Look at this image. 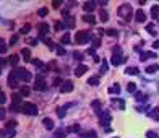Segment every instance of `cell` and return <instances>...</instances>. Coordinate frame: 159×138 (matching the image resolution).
<instances>
[{"instance_id":"cell-8","label":"cell","mask_w":159,"mask_h":138,"mask_svg":"<svg viewBox=\"0 0 159 138\" xmlns=\"http://www.w3.org/2000/svg\"><path fill=\"white\" fill-rule=\"evenodd\" d=\"M47 86H46V81L42 80V76H37L34 81V89H37V91H44Z\"/></svg>"},{"instance_id":"cell-12","label":"cell","mask_w":159,"mask_h":138,"mask_svg":"<svg viewBox=\"0 0 159 138\" xmlns=\"http://www.w3.org/2000/svg\"><path fill=\"white\" fill-rule=\"evenodd\" d=\"M148 59H156V54L153 52V50H145V52H141V60L146 62Z\"/></svg>"},{"instance_id":"cell-56","label":"cell","mask_w":159,"mask_h":138,"mask_svg":"<svg viewBox=\"0 0 159 138\" xmlns=\"http://www.w3.org/2000/svg\"><path fill=\"white\" fill-rule=\"evenodd\" d=\"M102 71H107V64L106 62H102Z\"/></svg>"},{"instance_id":"cell-19","label":"cell","mask_w":159,"mask_h":138,"mask_svg":"<svg viewBox=\"0 0 159 138\" xmlns=\"http://www.w3.org/2000/svg\"><path fill=\"white\" fill-rule=\"evenodd\" d=\"M151 18L153 20H159V7L158 5L151 7Z\"/></svg>"},{"instance_id":"cell-2","label":"cell","mask_w":159,"mask_h":138,"mask_svg":"<svg viewBox=\"0 0 159 138\" xmlns=\"http://www.w3.org/2000/svg\"><path fill=\"white\" fill-rule=\"evenodd\" d=\"M89 39H93V36L88 31H78L75 34V42L76 44H85V42H88Z\"/></svg>"},{"instance_id":"cell-34","label":"cell","mask_w":159,"mask_h":138,"mask_svg":"<svg viewBox=\"0 0 159 138\" xmlns=\"http://www.w3.org/2000/svg\"><path fill=\"white\" fill-rule=\"evenodd\" d=\"M42 39H44V44H46V46L49 47V49H54V42L50 41L49 38H42Z\"/></svg>"},{"instance_id":"cell-40","label":"cell","mask_w":159,"mask_h":138,"mask_svg":"<svg viewBox=\"0 0 159 138\" xmlns=\"http://www.w3.org/2000/svg\"><path fill=\"white\" fill-rule=\"evenodd\" d=\"M146 138H159V137H158L156 132H148V133H146Z\"/></svg>"},{"instance_id":"cell-27","label":"cell","mask_w":159,"mask_h":138,"mask_svg":"<svg viewBox=\"0 0 159 138\" xmlns=\"http://www.w3.org/2000/svg\"><path fill=\"white\" fill-rule=\"evenodd\" d=\"M127 91L128 93H136V83H128L127 85Z\"/></svg>"},{"instance_id":"cell-29","label":"cell","mask_w":159,"mask_h":138,"mask_svg":"<svg viewBox=\"0 0 159 138\" xmlns=\"http://www.w3.org/2000/svg\"><path fill=\"white\" fill-rule=\"evenodd\" d=\"M18 62H20V57H18V55H11V57H10V64L13 65V67H16Z\"/></svg>"},{"instance_id":"cell-30","label":"cell","mask_w":159,"mask_h":138,"mask_svg":"<svg viewBox=\"0 0 159 138\" xmlns=\"http://www.w3.org/2000/svg\"><path fill=\"white\" fill-rule=\"evenodd\" d=\"M16 127V120H7V130H13Z\"/></svg>"},{"instance_id":"cell-31","label":"cell","mask_w":159,"mask_h":138,"mask_svg":"<svg viewBox=\"0 0 159 138\" xmlns=\"http://www.w3.org/2000/svg\"><path fill=\"white\" fill-rule=\"evenodd\" d=\"M93 109H96V114H99L101 110H99V107H101V101H93Z\"/></svg>"},{"instance_id":"cell-46","label":"cell","mask_w":159,"mask_h":138,"mask_svg":"<svg viewBox=\"0 0 159 138\" xmlns=\"http://www.w3.org/2000/svg\"><path fill=\"white\" fill-rule=\"evenodd\" d=\"M4 135H7L8 138H13L15 137V130H7V133H4Z\"/></svg>"},{"instance_id":"cell-4","label":"cell","mask_w":159,"mask_h":138,"mask_svg":"<svg viewBox=\"0 0 159 138\" xmlns=\"http://www.w3.org/2000/svg\"><path fill=\"white\" fill-rule=\"evenodd\" d=\"M15 73H16V76H18V80H21V81H31V73H29L28 70H26V68H15Z\"/></svg>"},{"instance_id":"cell-3","label":"cell","mask_w":159,"mask_h":138,"mask_svg":"<svg viewBox=\"0 0 159 138\" xmlns=\"http://www.w3.org/2000/svg\"><path fill=\"white\" fill-rule=\"evenodd\" d=\"M21 112L26 114V115H36L39 110H37V106H36V104H33V103H23Z\"/></svg>"},{"instance_id":"cell-50","label":"cell","mask_w":159,"mask_h":138,"mask_svg":"<svg viewBox=\"0 0 159 138\" xmlns=\"http://www.w3.org/2000/svg\"><path fill=\"white\" fill-rule=\"evenodd\" d=\"M0 52H2V54H5V52H7V46H5V42H4V41H2V47H0Z\"/></svg>"},{"instance_id":"cell-15","label":"cell","mask_w":159,"mask_h":138,"mask_svg":"<svg viewBox=\"0 0 159 138\" xmlns=\"http://www.w3.org/2000/svg\"><path fill=\"white\" fill-rule=\"evenodd\" d=\"M158 70H159V65L158 64H153V65H149V67H146V73H148V75H154Z\"/></svg>"},{"instance_id":"cell-21","label":"cell","mask_w":159,"mask_h":138,"mask_svg":"<svg viewBox=\"0 0 159 138\" xmlns=\"http://www.w3.org/2000/svg\"><path fill=\"white\" fill-rule=\"evenodd\" d=\"M99 18H101V21H109V13L106 10H101L99 11Z\"/></svg>"},{"instance_id":"cell-1","label":"cell","mask_w":159,"mask_h":138,"mask_svg":"<svg viewBox=\"0 0 159 138\" xmlns=\"http://www.w3.org/2000/svg\"><path fill=\"white\" fill-rule=\"evenodd\" d=\"M117 13H119V16L125 18V23L130 20V13H131V7L130 4H122L120 7H119V10H117Z\"/></svg>"},{"instance_id":"cell-35","label":"cell","mask_w":159,"mask_h":138,"mask_svg":"<svg viewBox=\"0 0 159 138\" xmlns=\"http://www.w3.org/2000/svg\"><path fill=\"white\" fill-rule=\"evenodd\" d=\"M135 99H136V101H145V94L140 93V91H136V93H135Z\"/></svg>"},{"instance_id":"cell-39","label":"cell","mask_w":159,"mask_h":138,"mask_svg":"<svg viewBox=\"0 0 159 138\" xmlns=\"http://www.w3.org/2000/svg\"><path fill=\"white\" fill-rule=\"evenodd\" d=\"M18 38H20L18 34H13V36H11V39H10V46H15V44L18 42Z\"/></svg>"},{"instance_id":"cell-42","label":"cell","mask_w":159,"mask_h":138,"mask_svg":"<svg viewBox=\"0 0 159 138\" xmlns=\"http://www.w3.org/2000/svg\"><path fill=\"white\" fill-rule=\"evenodd\" d=\"M65 28V25H64V23H60V21H59V23H55V31H60V29H64Z\"/></svg>"},{"instance_id":"cell-28","label":"cell","mask_w":159,"mask_h":138,"mask_svg":"<svg viewBox=\"0 0 159 138\" xmlns=\"http://www.w3.org/2000/svg\"><path fill=\"white\" fill-rule=\"evenodd\" d=\"M106 34H107V36H110V38H117L119 31H117V29H112V28H110V29H107V31H106Z\"/></svg>"},{"instance_id":"cell-52","label":"cell","mask_w":159,"mask_h":138,"mask_svg":"<svg viewBox=\"0 0 159 138\" xmlns=\"http://www.w3.org/2000/svg\"><path fill=\"white\" fill-rule=\"evenodd\" d=\"M114 54H120V55H122V49H120L119 46H117V47H114Z\"/></svg>"},{"instance_id":"cell-38","label":"cell","mask_w":159,"mask_h":138,"mask_svg":"<svg viewBox=\"0 0 159 138\" xmlns=\"http://www.w3.org/2000/svg\"><path fill=\"white\" fill-rule=\"evenodd\" d=\"M70 41H71L70 34H68V33H67V34H64V38H62V44H70Z\"/></svg>"},{"instance_id":"cell-37","label":"cell","mask_w":159,"mask_h":138,"mask_svg":"<svg viewBox=\"0 0 159 138\" xmlns=\"http://www.w3.org/2000/svg\"><path fill=\"white\" fill-rule=\"evenodd\" d=\"M57 115L60 117H65V107H57Z\"/></svg>"},{"instance_id":"cell-23","label":"cell","mask_w":159,"mask_h":138,"mask_svg":"<svg viewBox=\"0 0 159 138\" xmlns=\"http://www.w3.org/2000/svg\"><path fill=\"white\" fill-rule=\"evenodd\" d=\"M109 93H110V94H119V93H120V86L115 83L114 86H110V88H109Z\"/></svg>"},{"instance_id":"cell-51","label":"cell","mask_w":159,"mask_h":138,"mask_svg":"<svg viewBox=\"0 0 159 138\" xmlns=\"http://www.w3.org/2000/svg\"><path fill=\"white\" fill-rule=\"evenodd\" d=\"M117 103H119V107H120V109H125V103L122 99H117Z\"/></svg>"},{"instance_id":"cell-54","label":"cell","mask_w":159,"mask_h":138,"mask_svg":"<svg viewBox=\"0 0 159 138\" xmlns=\"http://www.w3.org/2000/svg\"><path fill=\"white\" fill-rule=\"evenodd\" d=\"M28 42L33 44V46H36V44H37V41H36V39H28Z\"/></svg>"},{"instance_id":"cell-48","label":"cell","mask_w":159,"mask_h":138,"mask_svg":"<svg viewBox=\"0 0 159 138\" xmlns=\"http://www.w3.org/2000/svg\"><path fill=\"white\" fill-rule=\"evenodd\" d=\"M57 54L59 55H65V49L64 47H57Z\"/></svg>"},{"instance_id":"cell-47","label":"cell","mask_w":159,"mask_h":138,"mask_svg":"<svg viewBox=\"0 0 159 138\" xmlns=\"http://www.w3.org/2000/svg\"><path fill=\"white\" fill-rule=\"evenodd\" d=\"M29 29H31V26L29 25H26V26H23V29H21V34H26V33L29 31Z\"/></svg>"},{"instance_id":"cell-32","label":"cell","mask_w":159,"mask_h":138,"mask_svg":"<svg viewBox=\"0 0 159 138\" xmlns=\"http://www.w3.org/2000/svg\"><path fill=\"white\" fill-rule=\"evenodd\" d=\"M83 138H98V135H96V132H94V130H89L88 133L83 135Z\"/></svg>"},{"instance_id":"cell-44","label":"cell","mask_w":159,"mask_h":138,"mask_svg":"<svg viewBox=\"0 0 159 138\" xmlns=\"http://www.w3.org/2000/svg\"><path fill=\"white\" fill-rule=\"evenodd\" d=\"M64 83H65V81H62L60 78H55V80H54V85H55V86H62Z\"/></svg>"},{"instance_id":"cell-58","label":"cell","mask_w":159,"mask_h":138,"mask_svg":"<svg viewBox=\"0 0 159 138\" xmlns=\"http://www.w3.org/2000/svg\"><path fill=\"white\" fill-rule=\"evenodd\" d=\"M115 138H117V137H115Z\"/></svg>"},{"instance_id":"cell-17","label":"cell","mask_w":159,"mask_h":138,"mask_svg":"<svg viewBox=\"0 0 159 138\" xmlns=\"http://www.w3.org/2000/svg\"><path fill=\"white\" fill-rule=\"evenodd\" d=\"M80 124H73V125H68L67 127V132L68 133H76V132H80Z\"/></svg>"},{"instance_id":"cell-18","label":"cell","mask_w":159,"mask_h":138,"mask_svg":"<svg viewBox=\"0 0 159 138\" xmlns=\"http://www.w3.org/2000/svg\"><path fill=\"white\" fill-rule=\"evenodd\" d=\"M83 21H85V23H89V25H94V23H96V18L94 16H93V15H83Z\"/></svg>"},{"instance_id":"cell-33","label":"cell","mask_w":159,"mask_h":138,"mask_svg":"<svg viewBox=\"0 0 159 138\" xmlns=\"http://www.w3.org/2000/svg\"><path fill=\"white\" fill-rule=\"evenodd\" d=\"M65 26H68V28H71V26H75V18H67L64 23Z\"/></svg>"},{"instance_id":"cell-36","label":"cell","mask_w":159,"mask_h":138,"mask_svg":"<svg viewBox=\"0 0 159 138\" xmlns=\"http://www.w3.org/2000/svg\"><path fill=\"white\" fill-rule=\"evenodd\" d=\"M54 138H65V132L64 130H57L54 133Z\"/></svg>"},{"instance_id":"cell-49","label":"cell","mask_w":159,"mask_h":138,"mask_svg":"<svg viewBox=\"0 0 159 138\" xmlns=\"http://www.w3.org/2000/svg\"><path fill=\"white\" fill-rule=\"evenodd\" d=\"M52 5H54V7H55V8H60L62 2H59V0H54V2H52Z\"/></svg>"},{"instance_id":"cell-7","label":"cell","mask_w":159,"mask_h":138,"mask_svg":"<svg viewBox=\"0 0 159 138\" xmlns=\"http://www.w3.org/2000/svg\"><path fill=\"white\" fill-rule=\"evenodd\" d=\"M127 60L124 55H120V54H112V59H110V64L114 65V67H119V65H122L124 62Z\"/></svg>"},{"instance_id":"cell-24","label":"cell","mask_w":159,"mask_h":138,"mask_svg":"<svg viewBox=\"0 0 159 138\" xmlns=\"http://www.w3.org/2000/svg\"><path fill=\"white\" fill-rule=\"evenodd\" d=\"M88 85H91V86H98L99 85V76H91L88 80Z\"/></svg>"},{"instance_id":"cell-26","label":"cell","mask_w":159,"mask_h":138,"mask_svg":"<svg viewBox=\"0 0 159 138\" xmlns=\"http://www.w3.org/2000/svg\"><path fill=\"white\" fill-rule=\"evenodd\" d=\"M91 44H93V49H98V47L101 46V39H99V38H93L91 39Z\"/></svg>"},{"instance_id":"cell-14","label":"cell","mask_w":159,"mask_h":138,"mask_svg":"<svg viewBox=\"0 0 159 138\" xmlns=\"http://www.w3.org/2000/svg\"><path fill=\"white\" fill-rule=\"evenodd\" d=\"M94 7H96L94 2H85V4H83V10L88 11V13H91V11L94 10Z\"/></svg>"},{"instance_id":"cell-11","label":"cell","mask_w":159,"mask_h":138,"mask_svg":"<svg viewBox=\"0 0 159 138\" xmlns=\"http://www.w3.org/2000/svg\"><path fill=\"white\" fill-rule=\"evenodd\" d=\"M86 71H88V65H85V64L78 65V67L75 68V75H76V76H83Z\"/></svg>"},{"instance_id":"cell-9","label":"cell","mask_w":159,"mask_h":138,"mask_svg":"<svg viewBox=\"0 0 159 138\" xmlns=\"http://www.w3.org/2000/svg\"><path fill=\"white\" fill-rule=\"evenodd\" d=\"M70 91H73V81L67 80V81L60 86V93H70Z\"/></svg>"},{"instance_id":"cell-13","label":"cell","mask_w":159,"mask_h":138,"mask_svg":"<svg viewBox=\"0 0 159 138\" xmlns=\"http://www.w3.org/2000/svg\"><path fill=\"white\" fill-rule=\"evenodd\" d=\"M47 33H49V25H47V23H41V25H39V34L42 36V38H46Z\"/></svg>"},{"instance_id":"cell-41","label":"cell","mask_w":159,"mask_h":138,"mask_svg":"<svg viewBox=\"0 0 159 138\" xmlns=\"http://www.w3.org/2000/svg\"><path fill=\"white\" fill-rule=\"evenodd\" d=\"M37 15H39V16H46V15H47V8H39Z\"/></svg>"},{"instance_id":"cell-20","label":"cell","mask_w":159,"mask_h":138,"mask_svg":"<svg viewBox=\"0 0 159 138\" xmlns=\"http://www.w3.org/2000/svg\"><path fill=\"white\" fill-rule=\"evenodd\" d=\"M21 55H23V59H25L26 62H33L31 60V50H29V49H23L21 50Z\"/></svg>"},{"instance_id":"cell-53","label":"cell","mask_w":159,"mask_h":138,"mask_svg":"<svg viewBox=\"0 0 159 138\" xmlns=\"http://www.w3.org/2000/svg\"><path fill=\"white\" fill-rule=\"evenodd\" d=\"M4 117H5V109L2 107V109H0V119H4Z\"/></svg>"},{"instance_id":"cell-57","label":"cell","mask_w":159,"mask_h":138,"mask_svg":"<svg viewBox=\"0 0 159 138\" xmlns=\"http://www.w3.org/2000/svg\"><path fill=\"white\" fill-rule=\"evenodd\" d=\"M5 99H7V96H5V93H2V104L5 103Z\"/></svg>"},{"instance_id":"cell-6","label":"cell","mask_w":159,"mask_h":138,"mask_svg":"<svg viewBox=\"0 0 159 138\" xmlns=\"http://www.w3.org/2000/svg\"><path fill=\"white\" fill-rule=\"evenodd\" d=\"M7 83H8V86H10V88H16V86L20 85V80H18V76H16V73H15V71L8 73Z\"/></svg>"},{"instance_id":"cell-25","label":"cell","mask_w":159,"mask_h":138,"mask_svg":"<svg viewBox=\"0 0 159 138\" xmlns=\"http://www.w3.org/2000/svg\"><path fill=\"white\" fill-rule=\"evenodd\" d=\"M138 71H140V70H138L136 67H128L127 70H125V73H127V75H138Z\"/></svg>"},{"instance_id":"cell-43","label":"cell","mask_w":159,"mask_h":138,"mask_svg":"<svg viewBox=\"0 0 159 138\" xmlns=\"http://www.w3.org/2000/svg\"><path fill=\"white\" fill-rule=\"evenodd\" d=\"M21 94L23 96H28L29 94V88H28V86H23V88H21Z\"/></svg>"},{"instance_id":"cell-45","label":"cell","mask_w":159,"mask_h":138,"mask_svg":"<svg viewBox=\"0 0 159 138\" xmlns=\"http://www.w3.org/2000/svg\"><path fill=\"white\" fill-rule=\"evenodd\" d=\"M73 57L76 59V60H81V59H83V54L81 52H73Z\"/></svg>"},{"instance_id":"cell-55","label":"cell","mask_w":159,"mask_h":138,"mask_svg":"<svg viewBox=\"0 0 159 138\" xmlns=\"http://www.w3.org/2000/svg\"><path fill=\"white\" fill-rule=\"evenodd\" d=\"M153 47H154V49H159V41H154V44H153Z\"/></svg>"},{"instance_id":"cell-22","label":"cell","mask_w":159,"mask_h":138,"mask_svg":"<svg viewBox=\"0 0 159 138\" xmlns=\"http://www.w3.org/2000/svg\"><path fill=\"white\" fill-rule=\"evenodd\" d=\"M149 117H153L154 120H159V109H158V107L151 109V112H149Z\"/></svg>"},{"instance_id":"cell-5","label":"cell","mask_w":159,"mask_h":138,"mask_svg":"<svg viewBox=\"0 0 159 138\" xmlns=\"http://www.w3.org/2000/svg\"><path fill=\"white\" fill-rule=\"evenodd\" d=\"M98 115H99V119H101V124H102L106 128L109 127L110 120H112V115H110L109 112H102V110H101V112H99Z\"/></svg>"},{"instance_id":"cell-10","label":"cell","mask_w":159,"mask_h":138,"mask_svg":"<svg viewBox=\"0 0 159 138\" xmlns=\"http://www.w3.org/2000/svg\"><path fill=\"white\" fill-rule=\"evenodd\" d=\"M135 21L136 23H145L146 21V15L143 10H136V13H135Z\"/></svg>"},{"instance_id":"cell-16","label":"cell","mask_w":159,"mask_h":138,"mask_svg":"<svg viewBox=\"0 0 159 138\" xmlns=\"http://www.w3.org/2000/svg\"><path fill=\"white\" fill-rule=\"evenodd\" d=\"M42 125H44V127L47 128V130H52V128H54V122H52V119H49V117H46V119H44V120H42Z\"/></svg>"}]
</instances>
